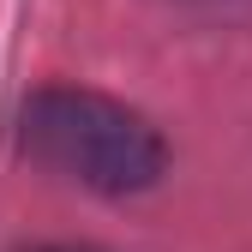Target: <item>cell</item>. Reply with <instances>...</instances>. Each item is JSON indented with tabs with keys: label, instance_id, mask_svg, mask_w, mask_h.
I'll list each match as a JSON object with an SVG mask.
<instances>
[{
	"label": "cell",
	"instance_id": "cell-1",
	"mask_svg": "<svg viewBox=\"0 0 252 252\" xmlns=\"http://www.w3.org/2000/svg\"><path fill=\"white\" fill-rule=\"evenodd\" d=\"M18 144L42 168L108 198L144 192L168 168V144L138 108L102 96V90H78V84L36 90L18 114Z\"/></svg>",
	"mask_w": 252,
	"mask_h": 252
},
{
	"label": "cell",
	"instance_id": "cell-2",
	"mask_svg": "<svg viewBox=\"0 0 252 252\" xmlns=\"http://www.w3.org/2000/svg\"><path fill=\"white\" fill-rule=\"evenodd\" d=\"M30 252H102V246H30Z\"/></svg>",
	"mask_w": 252,
	"mask_h": 252
}]
</instances>
